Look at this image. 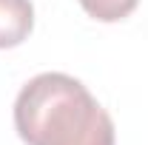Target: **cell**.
<instances>
[{
    "label": "cell",
    "mask_w": 148,
    "mask_h": 145,
    "mask_svg": "<svg viewBox=\"0 0 148 145\" xmlns=\"http://www.w3.org/2000/svg\"><path fill=\"white\" fill-rule=\"evenodd\" d=\"M14 128L26 145H114L111 114L80 80L60 71L32 77L14 100Z\"/></svg>",
    "instance_id": "1"
},
{
    "label": "cell",
    "mask_w": 148,
    "mask_h": 145,
    "mask_svg": "<svg viewBox=\"0 0 148 145\" xmlns=\"http://www.w3.org/2000/svg\"><path fill=\"white\" fill-rule=\"evenodd\" d=\"M34 29L32 0H0V49L20 46Z\"/></svg>",
    "instance_id": "2"
},
{
    "label": "cell",
    "mask_w": 148,
    "mask_h": 145,
    "mask_svg": "<svg viewBox=\"0 0 148 145\" xmlns=\"http://www.w3.org/2000/svg\"><path fill=\"white\" fill-rule=\"evenodd\" d=\"M140 0H80L83 12L100 23H120L137 9Z\"/></svg>",
    "instance_id": "3"
}]
</instances>
